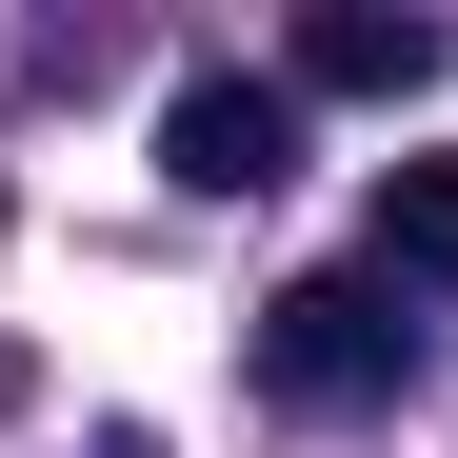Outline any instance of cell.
Masks as SVG:
<instances>
[{
    "label": "cell",
    "instance_id": "obj_1",
    "mask_svg": "<svg viewBox=\"0 0 458 458\" xmlns=\"http://www.w3.org/2000/svg\"><path fill=\"white\" fill-rule=\"evenodd\" d=\"M399 359H419V319H399V279H279L259 299V399H299V419H359V399H399Z\"/></svg>",
    "mask_w": 458,
    "mask_h": 458
},
{
    "label": "cell",
    "instance_id": "obj_2",
    "mask_svg": "<svg viewBox=\"0 0 458 458\" xmlns=\"http://www.w3.org/2000/svg\"><path fill=\"white\" fill-rule=\"evenodd\" d=\"M160 180H180V199H279V180H299V100L240 81V60L180 81V100H160Z\"/></svg>",
    "mask_w": 458,
    "mask_h": 458
},
{
    "label": "cell",
    "instance_id": "obj_3",
    "mask_svg": "<svg viewBox=\"0 0 458 458\" xmlns=\"http://www.w3.org/2000/svg\"><path fill=\"white\" fill-rule=\"evenodd\" d=\"M438 81V21H399V0H299L279 40V100H419Z\"/></svg>",
    "mask_w": 458,
    "mask_h": 458
},
{
    "label": "cell",
    "instance_id": "obj_4",
    "mask_svg": "<svg viewBox=\"0 0 458 458\" xmlns=\"http://www.w3.org/2000/svg\"><path fill=\"white\" fill-rule=\"evenodd\" d=\"M378 279L458 299V160H378Z\"/></svg>",
    "mask_w": 458,
    "mask_h": 458
}]
</instances>
